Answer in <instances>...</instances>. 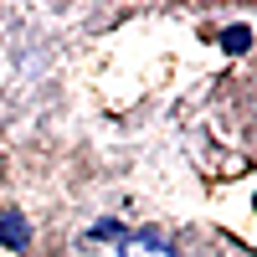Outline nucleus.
<instances>
[{
  "mask_svg": "<svg viewBox=\"0 0 257 257\" xmlns=\"http://www.w3.org/2000/svg\"><path fill=\"white\" fill-rule=\"evenodd\" d=\"M118 257H175L170 247H160V242H128Z\"/></svg>",
  "mask_w": 257,
  "mask_h": 257,
  "instance_id": "1",
  "label": "nucleus"
}]
</instances>
